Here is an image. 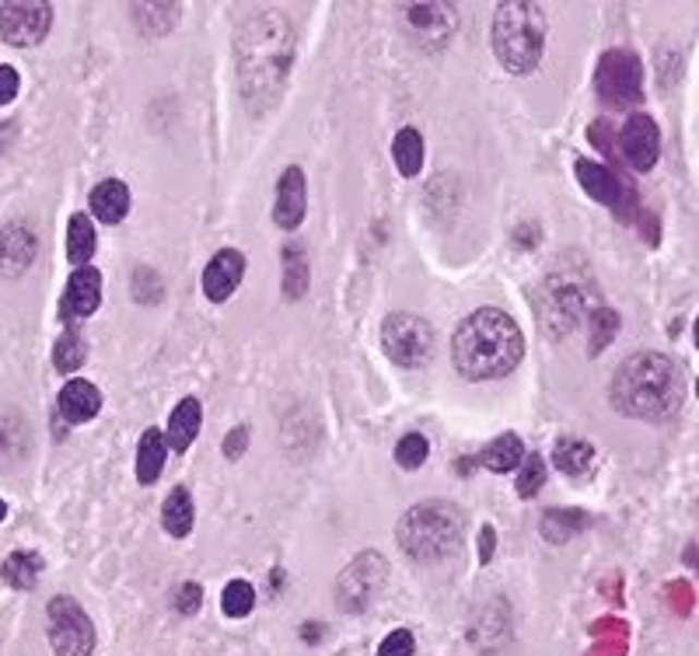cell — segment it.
<instances>
[{"mask_svg": "<svg viewBox=\"0 0 699 656\" xmlns=\"http://www.w3.org/2000/svg\"><path fill=\"white\" fill-rule=\"evenodd\" d=\"M385 586V559L378 551H364V556H357L347 569L344 576L336 583V597H339V608L357 615V611H367L374 597L382 594Z\"/></svg>", "mask_w": 699, "mask_h": 656, "instance_id": "obj_8", "label": "cell"}, {"mask_svg": "<svg viewBox=\"0 0 699 656\" xmlns=\"http://www.w3.org/2000/svg\"><path fill=\"white\" fill-rule=\"evenodd\" d=\"M382 350L391 364L406 370L427 367L434 356V328L427 318L409 315V311H396L382 321Z\"/></svg>", "mask_w": 699, "mask_h": 656, "instance_id": "obj_6", "label": "cell"}, {"mask_svg": "<svg viewBox=\"0 0 699 656\" xmlns=\"http://www.w3.org/2000/svg\"><path fill=\"white\" fill-rule=\"evenodd\" d=\"M4 517H8V507H4V499H0V521H4Z\"/></svg>", "mask_w": 699, "mask_h": 656, "instance_id": "obj_40", "label": "cell"}, {"mask_svg": "<svg viewBox=\"0 0 699 656\" xmlns=\"http://www.w3.org/2000/svg\"><path fill=\"white\" fill-rule=\"evenodd\" d=\"M521 475H518V496L521 499H532L539 489H542V482H545V461L539 454H525V461L518 464Z\"/></svg>", "mask_w": 699, "mask_h": 656, "instance_id": "obj_32", "label": "cell"}, {"mask_svg": "<svg viewBox=\"0 0 699 656\" xmlns=\"http://www.w3.org/2000/svg\"><path fill=\"white\" fill-rule=\"evenodd\" d=\"M46 618H49V646H53L57 656H92L95 625L74 597L67 594L53 597L46 604Z\"/></svg>", "mask_w": 699, "mask_h": 656, "instance_id": "obj_7", "label": "cell"}, {"mask_svg": "<svg viewBox=\"0 0 699 656\" xmlns=\"http://www.w3.org/2000/svg\"><path fill=\"white\" fill-rule=\"evenodd\" d=\"M304 287H309V263H304L298 248H287V290H291V297H298Z\"/></svg>", "mask_w": 699, "mask_h": 656, "instance_id": "obj_34", "label": "cell"}, {"mask_svg": "<svg viewBox=\"0 0 699 656\" xmlns=\"http://www.w3.org/2000/svg\"><path fill=\"white\" fill-rule=\"evenodd\" d=\"M588 325L594 328V339H591V350L599 353L605 350V342L619 332V315H612V311H599V315H591Z\"/></svg>", "mask_w": 699, "mask_h": 656, "instance_id": "obj_33", "label": "cell"}, {"mask_svg": "<svg viewBox=\"0 0 699 656\" xmlns=\"http://www.w3.org/2000/svg\"><path fill=\"white\" fill-rule=\"evenodd\" d=\"M53 25V8L43 0H8L0 4V39L8 46H36Z\"/></svg>", "mask_w": 699, "mask_h": 656, "instance_id": "obj_10", "label": "cell"}, {"mask_svg": "<svg viewBox=\"0 0 699 656\" xmlns=\"http://www.w3.org/2000/svg\"><path fill=\"white\" fill-rule=\"evenodd\" d=\"M304 210H309V189H304V171L287 168L277 182V199H273V223L284 231L301 228Z\"/></svg>", "mask_w": 699, "mask_h": 656, "instance_id": "obj_14", "label": "cell"}, {"mask_svg": "<svg viewBox=\"0 0 699 656\" xmlns=\"http://www.w3.org/2000/svg\"><path fill=\"white\" fill-rule=\"evenodd\" d=\"M525 356V336L518 321L501 307H480L455 328L451 360L466 381H497Z\"/></svg>", "mask_w": 699, "mask_h": 656, "instance_id": "obj_2", "label": "cell"}, {"mask_svg": "<svg viewBox=\"0 0 699 656\" xmlns=\"http://www.w3.org/2000/svg\"><path fill=\"white\" fill-rule=\"evenodd\" d=\"M238 88L252 112H266L277 106V98L291 74L294 60V32L280 11H260L238 32Z\"/></svg>", "mask_w": 699, "mask_h": 656, "instance_id": "obj_1", "label": "cell"}, {"mask_svg": "<svg viewBox=\"0 0 699 656\" xmlns=\"http://www.w3.org/2000/svg\"><path fill=\"white\" fill-rule=\"evenodd\" d=\"M466 517L448 499H427L402 513L396 538L413 562H441L462 545Z\"/></svg>", "mask_w": 699, "mask_h": 656, "instance_id": "obj_4", "label": "cell"}, {"mask_svg": "<svg viewBox=\"0 0 699 656\" xmlns=\"http://www.w3.org/2000/svg\"><path fill=\"white\" fill-rule=\"evenodd\" d=\"M608 402L623 416L643 423H664L686 402V377L672 356L664 353H634L623 360L608 385Z\"/></svg>", "mask_w": 699, "mask_h": 656, "instance_id": "obj_3", "label": "cell"}, {"mask_svg": "<svg viewBox=\"0 0 699 656\" xmlns=\"http://www.w3.org/2000/svg\"><path fill=\"white\" fill-rule=\"evenodd\" d=\"M84 360H88V342H84L77 328H67L53 347V367L60 374H77L84 367Z\"/></svg>", "mask_w": 699, "mask_h": 656, "instance_id": "obj_28", "label": "cell"}, {"mask_svg": "<svg viewBox=\"0 0 699 656\" xmlns=\"http://www.w3.org/2000/svg\"><path fill=\"white\" fill-rule=\"evenodd\" d=\"M574 171H577V182H581V189H584L591 199H599L605 206H616L619 203V179L612 175L605 165L581 158V161L574 165Z\"/></svg>", "mask_w": 699, "mask_h": 656, "instance_id": "obj_20", "label": "cell"}, {"mask_svg": "<svg viewBox=\"0 0 699 656\" xmlns=\"http://www.w3.org/2000/svg\"><path fill=\"white\" fill-rule=\"evenodd\" d=\"M584 524H588L584 510H550L542 521V538L553 542V545H564L574 538V534H581Z\"/></svg>", "mask_w": 699, "mask_h": 656, "instance_id": "obj_27", "label": "cell"}, {"mask_svg": "<svg viewBox=\"0 0 699 656\" xmlns=\"http://www.w3.org/2000/svg\"><path fill=\"white\" fill-rule=\"evenodd\" d=\"M95 245H98V238H95L92 217H88V214H74L71 223H67V258L74 263V269L92 263Z\"/></svg>", "mask_w": 699, "mask_h": 656, "instance_id": "obj_23", "label": "cell"}, {"mask_svg": "<svg viewBox=\"0 0 699 656\" xmlns=\"http://www.w3.org/2000/svg\"><path fill=\"white\" fill-rule=\"evenodd\" d=\"M521 461H525V444L518 434H501L497 440H490L480 451V464L486 472H497V475L515 472Z\"/></svg>", "mask_w": 699, "mask_h": 656, "instance_id": "obj_21", "label": "cell"}, {"mask_svg": "<svg viewBox=\"0 0 699 656\" xmlns=\"http://www.w3.org/2000/svg\"><path fill=\"white\" fill-rule=\"evenodd\" d=\"M39 252V238L32 234L28 223H8L0 228V276L4 280H19L22 272L32 269Z\"/></svg>", "mask_w": 699, "mask_h": 656, "instance_id": "obj_13", "label": "cell"}, {"mask_svg": "<svg viewBox=\"0 0 699 656\" xmlns=\"http://www.w3.org/2000/svg\"><path fill=\"white\" fill-rule=\"evenodd\" d=\"M427 454H431V444H427V437H420V434H406L396 444V461H399V469H406V472L420 469V464L427 461Z\"/></svg>", "mask_w": 699, "mask_h": 656, "instance_id": "obj_31", "label": "cell"}, {"mask_svg": "<svg viewBox=\"0 0 699 656\" xmlns=\"http://www.w3.org/2000/svg\"><path fill=\"white\" fill-rule=\"evenodd\" d=\"M451 11L455 8H445V4H417V8H409V22H413L417 28H423L434 39H445V32L455 22Z\"/></svg>", "mask_w": 699, "mask_h": 656, "instance_id": "obj_29", "label": "cell"}, {"mask_svg": "<svg viewBox=\"0 0 699 656\" xmlns=\"http://www.w3.org/2000/svg\"><path fill=\"white\" fill-rule=\"evenodd\" d=\"M545 49V14L539 4L507 0L493 11V53L507 74H532Z\"/></svg>", "mask_w": 699, "mask_h": 656, "instance_id": "obj_5", "label": "cell"}, {"mask_svg": "<svg viewBox=\"0 0 699 656\" xmlns=\"http://www.w3.org/2000/svg\"><path fill=\"white\" fill-rule=\"evenodd\" d=\"M193 517H196V507H193V496L185 486H176L168 493L165 507H161V527L172 534V538H185V534L193 531Z\"/></svg>", "mask_w": 699, "mask_h": 656, "instance_id": "obj_22", "label": "cell"}, {"mask_svg": "<svg viewBox=\"0 0 699 656\" xmlns=\"http://www.w3.org/2000/svg\"><path fill=\"white\" fill-rule=\"evenodd\" d=\"M179 611H182V615L200 611V586H196V583H185L182 591H179Z\"/></svg>", "mask_w": 699, "mask_h": 656, "instance_id": "obj_37", "label": "cell"}, {"mask_svg": "<svg viewBox=\"0 0 699 656\" xmlns=\"http://www.w3.org/2000/svg\"><path fill=\"white\" fill-rule=\"evenodd\" d=\"M168 461V444L161 429H144L141 444H136V482L141 486H155L165 472Z\"/></svg>", "mask_w": 699, "mask_h": 656, "instance_id": "obj_18", "label": "cell"}, {"mask_svg": "<svg viewBox=\"0 0 699 656\" xmlns=\"http://www.w3.org/2000/svg\"><path fill=\"white\" fill-rule=\"evenodd\" d=\"M391 158H396V168L402 171L406 179H417L423 168V136L413 126H402L391 141Z\"/></svg>", "mask_w": 699, "mask_h": 656, "instance_id": "obj_25", "label": "cell"}, {"mask_svg": "<svg viewBox=\"0 0 699 656\" xmlns=\"http://www.w3.org/2000/svg\"><path fill=\"white\" fill-rule=\"evenodd\" d=\"M413 653H417V639L409 629H396L391 635H385L378 646V656H413Z\"/></svg>", "mask_w": 699, "mask_h": 656, "instance_id": "obj_35", "label": "cell"}, {"mask_svg": "<svg viewBox=\"0 0 699 656\" xmlns=\"http://www.w3.org/2000/svg\"><path fill=\"white\" fill-rule=\"evenodd\" d=\"M19 88H22L19 71H14V66H8V63H0V106H8V101L19 95Z\"/></svg>", "mask_w": 699, "mask_h": 656, "instance_id": "obj_36", "label": "cell"}, {"mask_svg": "<svg viewBox=\"0 0 699 656\" xmlns=\"http://www.w3.org/2000/svg\"><path fill=\"white\" fill-rule=\"evenodd\" d=\"M57 409L67 423H88L101 409V391L92 381H84V377H71V381L60 388Z\"/></svg>", "mask_w": 699, "mask_h": 656, "instance_id": "obj_16", "label": "cell"}, {"mask_svg": "<svg viewBox=\"0 0 699 656\" xmlns=\"http://www.w3.org/2000/svg\"><path fill=\"white\" fill-rule=\"evenodd\" d=\"M594 88L608 101V106H634L643 92V66L626 49H612L599 60L594 71Z\"/></svg>", "mask_w": 699, "mask_h": 656, "instance_id": "obj_9", "label": "cell"}, {"mask_svg": "<svg viewBox=\"0 0 699 656\" xmlns=\"http://www.w3.org/2000/svg\"><path fill=\"white\" fill-rule=\"evenodd\" d=\"M591 461H594V451H591V444L584 440H577V437H559L553 444V464L564 475L577 478V475H584L591 469Z\"/></svg>", "mask_w": 699, "mask_h": 656, "instance_id": "obj_24", "label": "cell"}, {"mask_svg": "<svg viewBox=\"0 0 699 656\" xmlns=\"http://www.w3.org/2000/svg\"><path fill=\"white\" fill-rule=\"evenodd\" d=\"M92 214L101 223H119L130 214V189L119 179H106L92 189Z\"/></svg>", "mask_w": 699, "mask_h": 656, "instance_id": "obj_19", "label": "cell"}, {"mask_svg": "<svg viewBox=\"0 0 699 656\" xmlns=\"http://www.w3.org/2000/svg\"><path fill=\"white\" fill-rule=\"evenodd\" d=\"M242 276H245V255L238 248H220L207 263V269H203V293H207L214 304H225L238 290V283H242Z\"/></svg>", "mask_w": 699, "mask_h": 656, "instance_id": "obj_15", "label": "cell"}, {"mask_svg": "<svg viewBox=\"0 0 699 656\" xmlns=\"http://www.w3.org/2000/svg\"><path fill=\"white\" fill-rule=\"evenodd\" d=\"M619 147H623V158L629 161V168H637V171L654 168L658 150H661L658 123L651 116H643V112L629 116L623 123V133H619Z\"/></svg>", "mask_w": 699, "mask_h": 656, "instance_id": "obj_12", "label": "cell"}, {"mask_svg": "<svg viewBox=\"0 0 699 656\" xmlns=\"http://www.w3.org/2000/svg\"><path fill=\"white\" fill-rule=\"evenodd\" d=\"M200 423H203V405L196 399H182L172 409V416H168V429H161L165 444L172 447V451H190L200 434Z\"/></svg>", "mask_w": 699, "mask_h": 656, "instance_id": "obj_17", "label": "cell"}, {"mask_svg": "<svg viewBox=\"0 0 699 656\" xmlns=\"http://www.w3.org/2000/svg\"><path fill=\"white\" fill-rule=\"evenodd\" d=\"M0 573H4L8 586H14V591H32V586L39 583L43 559L36 556V551H11Z\"/></svg>", "mask_w": 699, "mask_h": 656, "instance_id": "obj_26", "label": "cell"}, {"mask_svg": "<svg viewBox=\"0 0 699 656\" xmlns=\"http://www.w3.org/2000/svg\"><path fill=\"white\" fill-rule=\"evenodd\" d=\"M480 545H483V556L480 559L490 562V556H493V527H483V542Z\"/></svg>", "mask_w": 699, "mask_h": 656, "instance_id": "obj_39", "label": "cell"}, {"mask_svg": "<svg viewBox=\"0 0 699 656\" xmlns=\"http://www.w3.org/2000/svg\"><path fill=\"white\" fill-rule=\"evenodd\" d=\"M98 304H101V272L95 266H77L63 290L60 318L67 321V328H74L81 318H92Z\"/></svg>", "mask_w": 699, "mask_h": 656, "instance_id": "obj_11", "label": "cell"}, {"mask_svg": "<svg viewBox=\"0 0 699 656\" xmlns=\"http://www.w3.org/2000/svg\"><path fill=\"white\" fill-rule=\"evenodd\" d=\"M252 608H255L252 583L249 580H231L225 586V594H220V611H225L228 618H245V615H252Z\"/></svg>", "mask_w": 699, "mask_h": 656, "instance_id": "obj_30", "label": "cell"}, {"mask_svg": "<svg viewBox=\"0 0 699 656\" xmlns=\"http://www.w3.org/2000/svg\"><path fill=\"white\" fill-rule=\"evenodd\" d=\"M245 440H249V429H245V426H234L231 437L225 440V454H228V458H242Z\"/></svg>", "mask_w": 699, "mask_h": 656, "instance_id": "obj_38", "label": "cell"}]
</instances>
